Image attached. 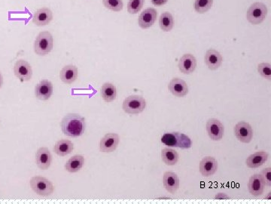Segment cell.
Segmentation results:
<instances>
[{"mask_svg": "<svg viewBox=\"0 0 271 204\" xmlns=\"http://www.w3.org/2000/svg\"><path fill=\"white\" fill-rule=\"evenodd\" d=\"M145 106L146 102L145 99L142 96L134 95L125 99L122 108L126 114H138L145 110Z\"/></svg>", "mask_w": 271, "mask_h": 204, "instance_id": "cell-6", "label": "cell"}, {"mask_svg": "<svg viewBox=\"0 0 271 204\" xmlns=\"http://www.w3.org/2000/svg\"><path fill=\"white\" fill-rule=\"evenodd\" d=\"M73 148L74 145L71 141L61 139V140L57 141L55 144L54 151L55 154L60 157H65V156L71 154L72 151H73Z\"/></svg>", "mask_w": 271, "mask_h": 204, "instance_id": "cell-23", "label": "cell"}, {"mask_svg": "<svg viewBox=\"0 0 271 204\" xmlns=\"http://www.w3.org/2000/svg\"><path fill=\"white\" fill-rule=\"evenodd\" d=\"M235 135L241 143H250L253 139V128L248 122L241 121L235 125Z\"/></svg>", "mask_w": 271, "mask_h": 204, "instance_id": "cell-8", "label": "cell"}, {"mask_svg": "<svg viewBox=\"0 0 271 204\" xmlns=\"http://www.w3.org/2000/svg\"><path fill=\"white\" fill-rule=\"evenodd\" d=\"M30 187L36 194L42 197H49L54 191L53 183L42 176H34L30 179Z\"/></svg>", "mask_w": 271, "mask_h": 204, "instance_id": "cell-4", "label": "cell"}, {"mask_svg": "<svg viewBox=\"0 0 271 204\" xmlns=\"http://www.w3.org/2000/svg\"><path fill=\"white\" fill-rule=\"evenodd\" d=\"M268 15V8L263 2H254L246 12V19L253 25L262 23Z\"/></svg>", "mask_w": 271, "mask_h": 204, "instance_id": "cell-5", "label": "cell"}, {"mask_svg": "<svg viewBox=\"0 0 271 204\" xmlns=\"http://www.w3.org/2000/svg\"><path fill=\"white\" fill-rule=\"evenodd\" d=\"M205 63L211 70H217L222 64V56L217 50L209 49L204 57Z\"/></svg>", "mask_w": 271, "mask_h": 204, "instance_id": "cell-18", "label": "cell"}, {"mask_svg": "<svg viewBox=\"0 0 271 204\" xmlns=\"http://www.w3.org/2000/svg\"><path fill=\"white\" fill-rule=\"evenodd\" d=\"M174 24L173 15L168 12H165L161 15L159 19V26L163 32L171 31Z\"/></svg>", "mask_w": 271, "mask_h": 204, "instance_id": "cell-27", "label": "cell"}, {"mask_svg": "<svg viewBox=\"0 0 271 204\" xmlns=\"http://www.w3.org/2000/svg\"><path fill=\"white\" fill-rule=\"evenodd\" d=\"M63 134L70 137H79L85 132L86 127L85 119L78 114H69L61 121Z\"/></svg>", "mask_w": 271, "mask_h": 204, "instance_id": "cell-1", "label": "cell"}, {"mask_svg": "<svg viewBox=\"0 0 271 204\" xmlns=\"http://www.w3.org/2000/svg\"><path fill=\"white\" fill-rule=\"evenodd\" d=\"M179 69L182 74H192L197 67V60L191 54H185L180 59L178 64Z\"/></svg>", "mask_w": 271, "mask_h": 204, "instance_id": "cell-15", "label": "cell"}, {"mask_svg": "<svg viewBox=\"0 0 271 204\" xmlns=\"http://www.w3.org/2000/svg\"><path fill=\"white\" fill-rule=\"evenodd\" d=\"M162 143L169 147L188 149L192 145L191 140L186 135L180 132L165 133L162 138Z\"/></svg>", "mask_w": 271, "mask_h": 204, "instance_id": "cell-2", "label": "cell"}, {"mask_svg": "<svg viewBox=\"0 0 271 204\" xmlns=\"http://www.w3.org/2000/svg\"><path fill=\"white\" fill-rule=\"evenodd\" d=\"M213 5V0H195V10L199 14L208 12Z\"/></svg>", "mask_w": 271, "mask_h": 204, "instance_id": "cell-28", "label": "cell"}, {"mask_svg": "<svg viewBox=\"0 0 271 204\" xmlns=\"http://www.w3.org/2000/svg\"><path fill=\"white\" fill-rule=\"evenodd\" d=\"M206 131L209 137L213 141H220L224 136L225 128L223 124L216 118H211L206 123Z\"/></svg>", "mask_w": 271, "mask_h": 204, "instance_id": "cell-9", "label": "cell"}, {"mask_svg": "<svg viewBox=\"0 0 271 204\" xmlns=\"http://www.w3.org/2000/svg\"><path fill=\"white\" fill-rule=\"evenodd\" d=\"M216 198V199L218 200H226L228 199V198H229V197H228L227 194H221V193H220V194H217V195L216 196V198Z\"/></svg>", "mask_w": 271, "mask_h": 204, "instance_id": "cell-34", "label": "cell"}, {"mask_svg": "<svg viewBox=\"0 0 271 204\" xmlns=\"http://www.w3.org/2000/svg\"><path fill=\"white\" fill-rule=\"evenodd\" d=\"M52 155L49 148L40 147L36 153V163L37 166L42 170H46L51 166Z\"/></svg>", "mask_w": 271, "mask_h": 204, "instance_id": "cell-14", "label": "cell"}, {"mask_svg": "<svg viewBox=\"0 0 271 204\" xmlns=\"http://www.w3.org/2000/svg\"><path fill=\"white\" fill-rule=\"evenodd\" d=\"M268 157L269 155L266 151H258L254 153L246 159V166L252 169L258 168L268 161Z\"/></svg>", "mask_w": 271, "mask_h": 204, "instance_id": "cell-22", "label": "cell"}, {"mask_svg": "<svg viewBox=\"0 0 271 204\" xmlns=\"http://www.w3.org/2000/svg\"><path fill=\"white\" fill-rule=\"evenodd\" d=\"M218 163L213 157H206L200 163V172L204 177H210L217 172Z\"/></svg>", "mask_w": 271, "mask_h": 204, "instance_id": "cell-17", "label": "cell"}, {"mask_svg": "<svg viewBox=\"0 0 271 204\" xmlns=\"http://www.w3.org/2000/svg\"><path fill=\"white\" fill-rule=\"evenodd\" d=\"M14 74L21 82H27L32 79L33 69L29 62L20 59L16 61L14 66Z\"/></svg>", "mask_w": 271, "mask_h": 204, "instance_id": "cell-7", "label": "cell"}, {"mask_svg": "<svg viewBox=\"0 0 271 204\" xmlns=\"http://www.w3.org/2000/svg\"><path fill=\"white\" fill-rule=\"evenodd\" d=\"M85 164V158L83 156L76 154L70 158L65 164V169L67 172L74 173L78 172L83 167Z\"/></svg>", "mask_w": 271, "mask_h": 204, "instance_id": "cell-25", "label": "cell"}, {"mask_svg": "<svg viewBox=\"0 0 271 204\" xmlns=\"http://www.w3.org/2000/svg\"><path fill=\"white\" fill-rule=\"evenodd\" d=\"M52 20H53V12L47 7L38 9L34 13L33 17V22L38 27L48 25Z\"/></svg>", "mask_w": 271, "mask_h": 204, "instance_id": "cell-13", "label": "cell"}, {"mask_svg": "<svg viewBox=\"0 0 271 204\" xmlns=\"http://www.w3.org/2000/svg\"><path fill=\"white\" fill-rule=\"evenodd\" d=\"M158 15V12L154 8L145 9L139 16V26L143 29H148L152 27L156 21Z\"/></svg>", "mask_w": 271, "mask_h": 204, "instance_id": "cell-11", "label": "cell"}, {"mask_svg": "<svg viewBox=\"0 0 271 204\" xmlns=\"http://www.w3.org/2000/svg\"><path fill=\"white\" fill-rule=\"evenodd\" d=\"M103 4L108 10L115 12H121L124 8L122 0H103Z\"/></svg>", "mask_w": 271, "mask_h": 204, "instance_id": "cell-29", "label": "cell"}, {"mask_svg": "<svg viewBox=\"0 0 271 204\" xmlns=\"http://www.w3.org/2000/svg\"><path fill=\"white\" fill-rule=\"evenodd\" d=\"M151 2L155 6H162L168 2V0H151Z\"/></svg>", "mask_w": 271, "mask_h": 204, "instance_id": "cell-33", "label": "cell"}, {"mask_svg": "<svg viewBox=\"0 0 271 204\" xmlns=\"http://www.w3.org/2000/svg\"><path fill=\"white\" fill-rule=\"evenodd\" d=\"M260 176L262 179L265 185L271 186V169L270 167L265 168L261 171Z\"/></svg>", "mask_w": 271, "mask_h": 204, "instance_id": "cell-32", "label": "cell"}, {"mask_svg": "<svg viewBox=\"0 0 271 204\" xmlns=\"http://www.w3.org/2000/svg\"><path fill=\"white\" fill-rule=\"evenodd\" d=\"M145 0H129L127 3V12L131 15L138 13L143 9Z\"/></svg>", "mask_w": 271, "mask_h": 204, "instance_id": "cell-30", "label": "cell"}, {"mask_svg": "<svg viewBox=\"0 0 271 204\" xmlns=\"http://www.w3.org/2000/svg\"><path fill=\"white\" fill-rule=\"evenodd\" d=\"M2 84H3V77H2V73L0 72V89L2 88Z\"/></svg>", "mask_w": 271, "mask_h": 204, "instance_id": "cell-35", "label": "cell"}, {"mask_svg": "<svg viewBox=\"0 0 271 204\" xmlns=\"http://www.w3.org/2000/svg\"><path fill=\"white\" fill-rule=\"evenodd\" d=\"M179 158H180V156H179L178 153L170 147L163 148L162 151V161L167 166L176 165L178 163Z\"/></svg>", "mask_w": 271, "mask_h": 204, "instance_id": "cell-26", "label": "cell"}, {"mask_svg": "<svg viewBox=\"0 0 271 204\" xmlns=\"http://www.w3.org/2000/svg\"><path fill=\"white\" fill-rule=\"evenodd\" d=\"M119 141L120 139L116 133H108L100 140V151L104 153L113 152L118 147Z\"/></svg>", "mask_w": 271, "mask_h": 204, "instance_id": "cell-10", "label": "cell"}, {"mask_svg": "<svg viewBox=\"0 0 271 204\" xmlns=\"http://www.w3.org/2000/svg\"><path fill=\"white\" fill-rule=\"evenodd\" d=\"M265 184L259 174H254L249 180L248 188L250 194L254 197L261 195L265 190Z\"/></svg>", "mask_w": 271, "mask_h": 204, "instance_id": "cell-20", "label": "cell"}, {"mask_svg": "<svg viewBox=\"0 0 271 204\" xmlns=\"http://www.w3.org/2000/svg\"><path fill=\"white\" fill-rule=\"evenodd\" d=\"M168 89L176 97H185L188 93V85L185 81L180 78H173L169 83Z\"/></svg>", "mask_w": 271, "mask_h": 204, "instance_id": "cell-16", "label": "cell"}, {"mask_svg": "<svg viewBox=\"0 0 271 204\" xmlns=\"http://www.w3.org/2000/svg\"><path fill=\"white\" fill-rule=\"evenodd\" d=\"M163 186L170 194H176L180 187V179L175 172H166L163 174Z\"/></svg>", "mask_w": 271, "mask_h": 204, "instance_id": "cell-19", "label": "cell"}, {"mask_svg": "<svg viewBox=\"0 0 271 204\" xmlns=\"http://www.w3.org/2000/svg\"><path fill=\"white\" fill-rule=\"evenodd\" d=\"M78 70L76 66L70 64L63 67L60 70V78L62 82L65 84L73 83L78 77Z\"/></svg>", "mask_w": 271, "mask_h": 204, "instance_id": "cell-21", "label": "cell"}, {"mask_svg": "<svg viewBox=\"0 0 271 204\" xmlns=\"http://www.w3.org/2000/svg\"><path fill=\"white\" fill-rule=\"evenodd\" d=\"M258 71L265 79L271 81V65L269 63H261L258 65Z\"/></svg>", "mask_w": 271, "mask_h": 204, "instance_id": "cell-31", "label": "cell"}, {"mask_svg": "<svg viewBox=\"0 0 271 204\" xmlns=\"http://www.w3.org/2000/svg\"><path fill=\"white\" fill-rule=\"evenodd\" d=\"M54 46V39L49 31L40 32L34 42V52L39 56L49 55Z\"/></svg>", "mask_w": 271, "mask_h": 204, "instance_id": "cell-3", "label": "cell"}, {"mask_svg": "<svg viewBox=\"0 0 271 204\" xmlns=\"http://www.w3.org/2000/svg\"><path fill=\"white\" fill-rule=\"evenodd\" d=\"M102 99L107 103L113 102L116 99L117 89L115 85L110 82H106L100 88Z\"/></svg>", "mask_w": 271, "mask_h": 204, "instance_id": "cell-24", "label": "cell"}, {"mask_svg": "<svg viewBox=\"0 0 271 204\" xmlns=\"http://www.w3.org/2000/svg\"><path fill=\"white\" fill-rule=\"evenodd\" d=\"M53 94V84L49 80H42L35 88L36 99L42 101L49 100Z\"/></svg>", "mask_w": 271, "mask_h": 204, "instance_id": "cell-12", "label": "cell"}]
</instances>
